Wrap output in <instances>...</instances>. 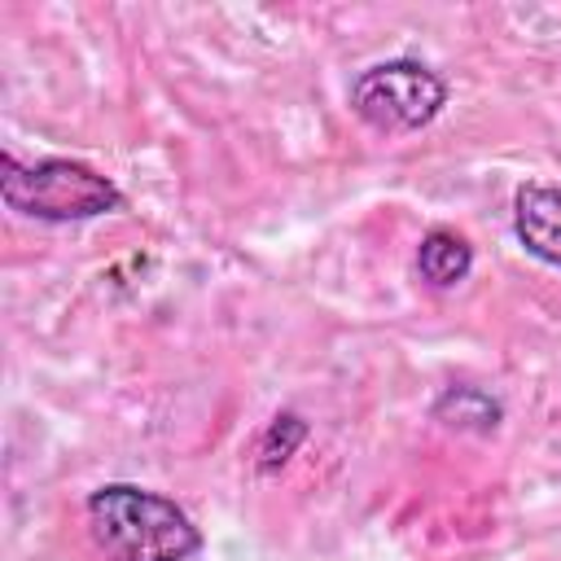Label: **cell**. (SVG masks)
Returning <instances> with one entry per match:
<instances>
[{
    "label": "cell",
    "mask_w": 561,
    "mask_h": 561,
    "mask_svg": "<svg viewBox=\"0 0 561 561\" xmlns=\"http://www.w3.org/2000/svg\"><path fill=\"white\" fill-rule=\"evenodd\" d=\"M88 535L110 561H188L202 552L193 517L136 482H105L83 500Z\"/></svg>",
    "instance_id": "cell-1"
},
{
    "label": "cell",
    "mask_w": 561,
    "mask_h": 561,
    "mask_svg": "<svg viewBox=\"0 0 561 561\" xmlns=\"http://www.w3.org/2000/svg\"><path fill=\"white\" fill-rule=\"evenodd\" d=\"M0 197L9 210L44 224H75L96 219L123 206V193L110 175L92 171L75 158H39L18 162L13 153L0 158Z\"/></svg>",
    "instance_id": "cell-2"
},
{
    "label": "cell",
    "mask_w": 561,
    "mask_h": 561,
    "mask_svg": "<svg viewBox=\"0 0 561 561\" xmlns=\"http://www.w3.org/2000/svg\"><path fill=\"white\" fill-rule=\"evenodd\" d=\"M447 105V83L438 70L412 57L373 61L351 83V110L377 131H421Z\"/></svg>",
    "instance_id": "cell-3"
},
{
    "label": "cell",
    "mask_w": 561,
    "mask_h": 561,
    "mask_svg": "<svg viewBox=\"0 0 561 561\" xmlns=\"http://www.w3.org/2000/svg\"><path fill=\"white\" fill-rule=\"evenodd\" d=\"M513 237L526 254L548 267H561V188L557 184H522L513 197Z\"/></svg>",
    "instance_id": "cell-4"
},
{
    "label": "cell",
    "mask_w": 561,
    "mask_h": 561,
    "mask_svg": "<svg viewBox=\"0 0 561 561\" xmlns=\"http://www.w3.org/2000/svg\"><path fill=\"white\" fill-rule=\"evenodd\" d=\"M430 412H434V421H443V425L456 430V434H495L500 421H504V403H500L491 390L469 386V381L447 386V390L434 399Z\"/></svg>",
    "instance_id": "cell-5"
},
{
    "label": "cell",
    "mask_w": 561,
    "mask_h": 561,
    "mask_svg": "<svg viewBox=\"0 0 561 561\" xmlns=\"http://www.w3.org/2000/svg\"><path fill=\"white\" fill-rule=\"evenodd\" d=\"M416 272L434 289H451L473 272V245L451 228H430L416 245Z\"/></svg>",
    "instance_id": "cell-6"
},
{
    "label": "cell",
    "mask_w": 561,
    "mask_h": 561,
    "mask_svg": "<svg viewBox=\"0 0 561 561\" xmlns=\"http://www.w3.org/2000/svg\"><path fill=\"white\" fill-rule=\"evenodd\" d=\"M307 434H311V425H307L298 412H276V416H272V425H267V430H263V438H259L254 469H259L263 478L280 473V469L294 460V451L307 443Z\"/></svg>",
    "instance_id": "cell-7"
}]
</instances>
